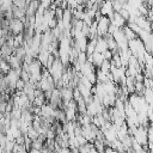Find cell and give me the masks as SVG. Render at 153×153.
I'll use <instances>...</instances> for the list:
<instances>
[{"mask_svg": "<svg viewBox=\"0 0 153 153\" xmlns=\"http://www.w3.org/2000/svg\"><path fill=\"white\" fill-rule=\"evenodd\" d=\"M110 67H111V62L109 61V60H103L102 61V63H100V66L98 67V69H100L102 72H104V73H109V71H110Z\"/></svg>", "mask_w": 153, "mask_h": 153, "instance_id": "3957f363", "label": "cell"}, {"mask_svg": "<svg viewBox=\"0 0 153 153\" xmlns=\"http://www.w3.org/2000/svg\"><path fill=\"white\" fill-rule=\"evenodd\" d=\"M43 143L44 142H42L39 139H36V140H32V148H35V149H38V151H41L42 148H43Z\"/></svg>", "mask_w": 153, "mask_h": 153, "instance_id": "5b68a950", "label": "cell"}, {"mask_svg": "<svg viewBox=\"0 0 153 153\" xmlns=\"http://www.w3.org/2000/svg\"><path fill=\"white\" fill-rule=\"evenodd\" d=\"M110 24H111V20L106 16H102L97 20V35H98V37H102L104 33L108 32V29H109Z\"/></svg>", "mask_w": 153, "mask_h": 153, "instance_id": "6da1fadb", "label": "cell"}, {"mask_svg": "<svg viewBox=\"0 0 153 153\" xmlns=\"http://www.w3.org/2000/svg\"><path fill=\"white\" fill-rule=\"evenodd\" d=\"M27 153H41V151H38V149H35V148H31Z\"/></svg>", "mask_w": 153, "mask_h": 153, "instance_id": "30bf717a", "label": "cell"}, {"mask_svg": "<svg viewBox=\"0 0 153 153\" xmlns=\"http://www.w3.org/2000/svg\"><path fill=\"white\" fill-rule=\"evenodd\" d=\"M69 149H71V153H79V149H78V147H74V146H72V147H69Z\"/></svg>", "mask_w": 153, "mask_h": 153, "instance_id": "9c48e42d", "label": "cell"}, {"mask_svg": "<svg viewBox=\"0 0 153 153\" xmlns=\"http://www.w3.org/2000/svg\"><path fill=\"white\" fill-rule=\"evenodd\" d=\"M91 147H92V142H86L84 145L78 146V149H79V153H88Z\"/></svg>", "mask_w": 153, "mask_h": 153, "instance_id": "277c9868", "label": "cell"}, {"mask_svg": "<svg viewBox=\"0 0 153 153\" xmlns=\"http://www.w3.org/2000/svg\"><path fill=\"white\" fill-rule=\"evenodd\" d=\"M24 30V23L20 19H14L12 18L10 20V26H8V32L11 36H17L20 35Z\"/></svg>", "mask_w": 153, "mask_h": 153, "instance_id": "7a4b0ae2", "label": "cell"}, {"mask_svg": "<svg viewBox=\"0 0 153 153\" xmlns=\"http://www.w3.org/2000/svg\"><path fill=\"white\" fill-rule=\"evenodd\" d=\"M24 85H25V82L19 78V79L16 81V91H22L23 87H24Z\"/></svg>", "mask_w": 153, "mask_h": 153, "instance_id": "8992f818", "label": "cell"}, {"mask_svg": "<svg viewBox=\"0 0 153 153\" xmlns=\"http://www.w3.org/2000/svg\"><path fill=\"white\" fill-rule=\"evenodd\" d=\"M102 55H103V59H105V60H111L112 59V53H111V50H109V49H106L105 51H103L102 53Z\"/></svg>", "mask_w": 153, "mask_h": 153, "instance_id": "52a82bcc", "label": "cell"}, {"mask_svg": "<svg viewBox=\"0 0 153 153\" xmlns=\"http://www.w3.org/2000/svg\"><path fill=\"white\" fill-rule=\"evenodd\" d=\"M56 153H71V149H69V147H60L56 151Z\"/></svg>", "mask_w": 153, "mask_h": 153, "instance_id": "ba28073f", "label": "cell"}]
</instances>
